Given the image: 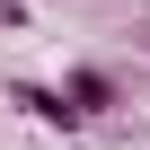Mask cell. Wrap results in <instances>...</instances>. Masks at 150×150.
<instances>
[{
	"label": "cell",
	"mask_w": 150,
	"mask_h": 150,
	"mask_svg": "<svg viewBox=\"0 0 150 150\" xmlns=\"http://www.w3.org/2000/svg\"><path fill=\"white\" fill-rule=\"evenodd\" d=\"M9 97H18L35 124H62V132H80V124H88L80 106H71V88H9Z\"/></svg>",
	"instance_id": "obj_1"
},
{
	"label": "cell",
	"mask_w": 150,
	"mask_h": 150,
	"mask_svg": "<svg viewBox=\"0 0 150 150\" xmlns=\"http://www.w3.org/2000/svg\"><path fill=\"white\" fill-rule=\"evenodd\" d=\"M62 88H71V106H80V115H106V106H115V71H97V62H80V71L62 80Z\"/></svg>",
	"instance_id": "obj_2"
},
{
	"label": "cell",
	"mask_w": 150,
	"mask_h": 150,
	"mask_svg": "<svg viewBox=\"0 0 150 150\" xmlns=\"http://www.w3.org/2000/svg\"><path fill=\"white\" fill-rule=\"evenodd\" d=\"M0 27H27V0H0Z\"/></svg>",
	"instance_id": "obj_3"
}]
</instances>
